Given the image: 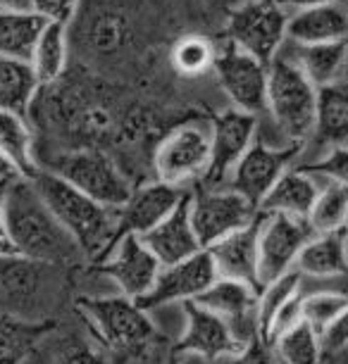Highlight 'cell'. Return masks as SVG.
Listing matches in <instances>:
<instances>
[{"label": "cell", "mask_w": 348, "mask_h": 364, "mask_svg": "<svg viewBox=\"0 0 348 364\" xmlns=\"http://www.w3.org/2000/svg\"><path fill=\"white\" fill-rule=\"evenodd\" d=\"M258 298H260V288L258 286L217 277L213 286L198 298V302L203 307H208L210 312H215L229 326L238 346L243 348L255 338H263Z\"/></svg>", "instance_id": "cell-14"}, {"label": "cell", "mask_w": 348, "mask_h": 364, "mask_svg": "<svg viewBox=\"0 0 348 364\" xmlns=\"http://www.w3.org/2000/svg\"><path fill=\"white\" fill-rule=\"evenodd\" d=\"M141 238L151 248L153 255L158 257L160 264H174L201 252L203 245L198 240L194 222H191L189 196L165 219H160L151 231L143 233Z\"/></svg>", "instance_id": "cell-21"}, {"label": "cell", "mask_w": 348, "mask_h": 364, "mask_svg": "<svg viewBox=\"0 0 348 364\" xmlns=\"http://www.w3.org/2000/svg\"><path fill=\"white\" fill-rule=\"evenodd\" d=\"M48 169L77 186L81 193L115 210H120L134 191L129 176L103 150H70V153L58 155Z\"/></svg>", "instance_id": "cell-6"}, {"label": "cell", "mask_w": 348, "mask_h": 364, "mask_svg": "<svg viewBox=\"0 0 348 364\" xmlns=\"http://www.w3.org/2000/svg\"><path fill=\"white\" fill-rule=\"evenodd\" d=\"M282 50L303 70L317 88L344 81L348 70V43H286Z\"/></svg>", "instance_id": "cell-25"}, {"label": "cell", "mask_w": 348, "mask_h": 364, "mask_svg": "<svg viewBox=\"0 0 348 364\" xmlns=\"http://www.w3.org/2000/svg\"><path fill=\"white\" fill-rule=\"evenodd\" d=\"M184 312V326L176 341L174 350L179 355L194 357L201 362H224L227 357L241 350L236 338L231 336L229 326L203 307L198 300H189L181 305Z\"/></svg>", "instance_id": "cell-16"}, {"label": "cell", "mask_w": 348, "mask_h": 364, "mask_svg": "<svg viewBox=\"0 0 348 364\" xmlns=\"http://www.w3.org/2000/svg\"><path fill=\"white\" fill-rule=\"evenodd\" d=\"M312 226L303 217L265 215L260 212L258 231V277L260 286L296 269L298 255L312 238Z\"/></svg>", "instance_id": "cell-11"}, {"label": "cell", "mask_w": 348, "mask_h": 364, "mask_svg": "<svg viewBox=\"0 0 348 364\" xmlns=\"http://www.w3.org/2000/svg\"><path fill=\"white\" fill-rule=\"evenodd\" d=\"M346 238H348V222H346Z\"/></svg>", "instance_id": "cell-46"}, {"label": "cell", "mask_w": 348, "mask_h": 364, "mask_svg": "<svg viewBox=\"0 0 348 364\" xmlns=\"http://www.w3.org/2000/svg\"><path fill=\"white\" fill-rule=\"evenodd\" d=\"M346 5H348V0H346Z\"/></svg>", "instance_id": "cell-47"}, {"label": "cell", "mask_w": 348, "mask_h": 364, "mask_svg": "<svg viewBox=\"0 0 348 364\" xmlns=\"http://www.w3.org/2000/svg\"><path fill=\"white\" fill-rule=\"evenodd\" d=\"M286 24L289 8L279 0H251L231 15L227 41L270 65L286 46Z\"/></svg>", "instance_id": "cell-8"}, {"label": "cell", "mask_w": 348, "mask_h": 364, "mask_svg": "<svg viewBox=\"0 0 348 364\" xmlns=\"http://www.w3.org/2000/svg\"><path fill=\"white\" fill-rule=\"evenodd\" d=\"M258 231H260V212L251 224L231 231L229 236L215 240L208 250L213 267L220 279H234L260 288L258 277Z\"/></svg>", "instance_id": "cell-19"}, {"label": "cell", "mask_w": 348, "mask_h": 364, "mask_svg": "<svg viewBox=\"0 0 348 364\" xmlns=\"http://www.w3.org/2000/svg\"><path fill=\"white\" fill-rule=\"evenodd\" d=\"M210 160H213L210 124L186 122V124L174 127L160 141L153 155L155 178L186 188V183L206 178Z\"/></svg>", "instance_id": "cell-7"}, {"label": "cell", "mask_w": 348, "mask_h": 364, "mask_svg": "<svg viewBox=\"0 0 348 364\" xmlns=\"http://www.w3.org/2000/svg\"><path fill=\"white\" fill-rule=\"evenodd\" d=\"M298 155H301V148L275 146V143H268L258 136L253 146L246 150V155L231 169L224 186L234 188L236 193L248 198L255 208H260L263 198L270 193L277 178L296 164Z\"/></svg>", "instance_id": "cell-12"}, {"label": "cell", "mask_w": 348, "mask_h": 364, "mask_svg": "<svg viewBox=\"0 0 348 364\" xmlns=\"http://www.w3.org/2000/svg\"><path fill=\"white\" fill-rule=\"evenodd\" d=\"M224 364H279L275 348L265 338H255L253 343L243 346L238 353L224 360Z\"/></svg>", "instance_id": "cell-39"}, {"label": "cell", "mask_w": 348, "mask_h": 364, "mask_svg": "<svg viewBox=\"0 0 348 364\" xmlns=\"http://www.w3.org/2000/svg\"><path fill=\"white\" fill-rule=\"evenodd\" d=\"M303 319L310 326H315L320 333L339 317L341 310L348 305V293L337 288H325V291H312L303 295Z\"/></svg>", "instance_id": "cell-35"}, {"label": "cell", "mask_w": 348, "mask_h": 364, "mask_svg": "<svg viewBox=\"0 0 348 364\" xmlns=\"http://www.w3.org/2000/svg\"><path fill=\"white\" fill-rule=\"evenodd\" d=\"M41 198L48 203L58 222L72 233L86 255L103 257L115 240L117 229V210L93 200L91 196L81 193L77 186L65 181L53 169L41 167L29 176Z\"/></svg>", "instance_id": "cell-2"}, {"label": "cell", "mask_w": 348, "mask_h": 364, "mask_svg": "<svg viewBox=\"0 0 348 364\" xmlns=\"http://www.w3.org/2000/svg\"><path fill=\"white\" fill-rule=\"evenodd\" d=\"M67 55H70V36L65 24H46L33 46L29 63L36 72L41 86L56 84L67 70Z\"/></svg>", "instance_id": "cell-30"}, {"label": "cell", "mask_w": 348, "mask_h": 364, "mask_svg": "<svg viewBox=\"0 0 348 364\" xmlns=\"http://www.w3.org/2000/svg\"><path fill=\"white\" fill-rule=\"evenodd\" d=\"M41 91V81L29 60L0 55V109L26 114Z\"/></svg>", "instance_id": "cell-26"}, {"label": "cell", "mask_w": 348, "mask_h": 364, "mask_svg": "<svg viewBox=\"0 0 348 364\" xmlns=\"http://www.w3.org/2000/svg\"><path fill=\"white\" fill-rule=\"evenodd\" d=\"M279 364H282V362H279Z\"/></svg>", "instance_id": "cell-48"}, {"label": "cell", "mask_w": 348, "mask_h": 364, "mask_svg": "<svg viewBox=\"0 0 348 364\" xmlns=\"http://www.w3.org/2000/svg\"><path fill=\"white\" fill-rule=\"evenodd\" d=\"M260 132V117L229 107L210 122V143H213V160L206 174V186H224L236 167V162L253 146Z\"/></svg>", "instance_id": "cell-15"}, {"label": "cell", "mask_w": 348, "mask_h": 364, "mask_svg": "<svg viewBox=\"0 0 348 364\" xmlns=\"http://www.w3.org/2000/svg\"><path fill=\"white\" fill-rule=\"evenodd\" d=\"M0 10H31V0H0Z\"/></svg>", "instance_id": "cell-44"}, {"label": "cell", "mask_w": 348, "mask_h": 364, "mask_svg": "<svg viewBox=\"0 0 348 364\" xmlns=\"http://www.w3.org/2000/svg\"><path fill=\"white\" fill-rule=\"evenodd\" d=\"M215 77L231 107L263 117L268 109V65L234 43H224L215 53Z\"/></svg>", "instance_id": "cell-9"}, {"label": "cell", "mask_w": 348, "mask_h": 364, "mask_svg": "<svg viewBox=\"0 0 348 364\" xmlns=\"http://www.w3.org/2000/svg\"><path fill=\"white\" fill-rule=\"evenodd\" d=\"M79 307L93 336L107 353L139 357L153 346L158 336V328L146 307L122 293L103 295V298H81Z\"/></svg>", "instance_id": "cell-4"}, {"label": "cell", "mask_w": 348, "mask_h": 364, "mask_svg": "<svg viewBox=\"0 0 348 364\" xmlns=\"http://www.w3.org/2000/svg\"><path fill=\"white\" fill-rule=\"evenodd\" d=\"M160 269L162 264L158 257L136 233H127L115 240L100 262V272L117 286V291L139 302L151 293Z\"/></svg>", "instance_id": "cell-13"}, {"label": "cell", "mask_w": 348, "mask_h": 364, "mask_svg": "<svg viewBox=\"0 0 348 364\" xmlns=\"http://www.w3.org/2000/svg\"><path fill=\"white\" fill-rule=\"evenodd\" d=\"M189 212L194 229L198 233V240H201L203 250H206L215 240L251 224L260 210L248 198L236 193L234 188L208 186L198 191L196 196L189 193Z\"/></svg>", "instance_id": "cell-10"}, {"label": "cell", "mask_w": 348, "mask_h": 364, "mask_svg": "<svg viewBox=\"0 0 348 364\" xmlns=\"http://www.w3.org/2000/svg\"><path fill=\"white\" fill-rule=\"evenodd\" d=\"M0 153L8 157L19 176H31L38 169L26 114L0 109Z\"/></svg>", "instance_id": "cell-29"}, {"label": "cell", "mask_w": 348, "mask_h": 364, "mask_svg": "<svg viewBox=\"0 0 348 364\" xmlns=\"http://www.w3.org/2000/svg\"><path fill=\"white\" fill-rule=\"evenodd\" d=\"M186 196H189L186 188L172 186V183L160 181V178H153V181L134 188L129 200L117 210L115 240L127 236V233L143 236V233L151 231L160 219H165Z\"/></svg>", "instance_id": "cell-18"}, {"label": "cell", "mask_w": 348, "mask_h": 364, "mask_svg": "<svg viewBox=\"0 0 348 364\" xmlns=\"http://www.w3.org/2000/svg\"><path fill=\"white\" fill-rule=\"evenodd\" d=\"M51 364H112L107 357V350L100 343L86 338H67L63 346H58V353L53 355Z\"/></svg>", "instance_id": "cell-36"}, {"label": "cell", "mask_w": 348, "mask_h": 364, "mask_svg": "<svg viewBox=\"0 0 348 364\" xmlns=\"http://www.w3.org/2000/svg\"><path fill=\"white\" fill-rule=\"evenodd\" d=\"M215 53H217V48L210 43L206 36L189 33V36H181L172 46L169 63H172V67L181 77H201V74L213 70Z\"/></svg>", "instance_id": "cell-33"}, {"label": "cell", "mask_w": 348, "mask_h": 364, "mask_svg": "<svg viewBox=\"0 0 348 364\" xmlns=\"http://www.w3.org/2000/svg\"><path fill=\"white\" fill-rule=\"evenodd\" d=\"M5 186L8 181H0V257L3 255H12L15 248H12V240H10V233H8V224H5Z\"/></svg>", "instance_id": "cell-41"}, {"label": "cell", "mask_w": 348, "mask_h": 364, "mask_svg": "<svg viewBox=\"0 0 348 364\" xmlns=\"http://www.w3.org/2000/svg\"><path fill=\"white\" fill-rule=\"evenodd\" d=\"M81 0H31V10L43 19L46 24H65L79 15Z\"/></svg>", "instance_id": "cell-38"}, {"label": "cell", "mask_w": 348, "mask_h": 364, "mask_svg": "<svg viewBox=\"0 0 348 364\" xmlns=\"http://www.w3.org/2000/svg\"><path fill=\"white\" fill-rule=\"evenodd\" d=\"M320 181L322 178L308 171L303 164H293L277 178L258 210L265 212V215H289L308 219L320 188H322Z\"/></svg>", "instance_id": "cell-23"}, {"label": "cell", "mask_w": 348, "mask_h": 364, "mask_svg": "<svg viewBox=\"0 0 348 364\" xmlns=\"http://www.w3.org/2000/svg\"><path fill=\"white\" fill-rule=\"evenodd\" d=\"M322 364H348V348L344 350V353H339V355L325 357V362H322Z\"/></svg>", "instance_id": "cell-45"}, {"label": "cell", "mask_w": 348, "mask_h": 364, "mask_svg": "<svg viewBox=\"0 0 348 364\" xmlns=\"http://www.w3.org/2000/svg\"><path fill=\"white\" fill-rule=\"evenodd\" d=\"M303 167L325 181H339L348 186V143L327 150L325 155L315 157L312 162H303Z\"/></svg>", "instance_id": "cell-37"}, {"label": "cell", "mask_w": 348, "mask_h": 364, "mask_svg": "<svg viewBox=\"0 0 348 364\" xmlns=\"http://www.w3.org/2000/svg\"><path fill=\"white\" fill-rule=\"evenodd\" d=\"M308 222L315 233L346 229L348 222V186L339 181H325L315 198Z\"/></svg>", "instance_id": "cell-32"}, {"label": "cell", "mask_w": 348, "mask_h": 364, "mask_svg": "<svg viewBox=\"0 0 348 364\" xmlns=\"http://www.w3.org/2000/svg\"><path fill=\"white\" fill-rule=\"evenodd\" d=\"M303 286V274L298 269H291L282 274V277L268 281L260 286V298H258V312H260V336L265 333V328L272 321V317L282 310V307L291 298H296L301 293Z\"/></svg>", "instance_id": "cell-34"}, {"label": "cell", "mask_w": 348, "mask_h": 364, "mask_svg": "<svg viewBox=\"0 0 348 364\" xmlns=\"http://www.w3.org/2000/svg\"><path fill=\"white\" fill-rule=\"evenodd\" d=\"M275 353L282 364H322L325 362V346L322 333L308 321H301L286 333L272 343Z\"/></svg>", "instance_id": "cell-31"}, {"label": "cell", "mask_w": 348, "mask_h": 364, "mask_svg": "<svg viewBox=\"0 0 348 364\" xmlns=\"http://www.w3.org/2000/svg\"><path fill=\"white\" fill-rule=\"evenodd\" d=\"M63 267L46 264L24 255L0 257V312L29 321H48L60 295L58 272Z\"/></svg>", "instance_id": "cell-5"}, {"label": "cell", "mask_w": 348, "mask_h": 364, "mask_svg": "<svg viewBox=\"0 0 348 364\" xmlns=\"http://www.w3.org/2000/svg\"><path fill=\"white\" fill-rule=\"evenodd\" d=\"M15 176H19L15 167L8 162V157H5L3 153H0V181H12Z\"/></svg>", "instance_id": "cell-43"}, {"label": "cell", "mask_w": 348, "mask_h": 364, "mask_svg": "<svg viewBox=\"0 0 348 364\" xmlns=\"http://www.w3.org/2000/svg\"><path fill=\"white\" fill-rule=\"evenodd\" d=\"M3 208L17 255L56 267H72L86 255L72 233L58 222L29 176H15L8 181Z\"/></svg>", "instance_id": "cell-1"}, {"label": "cell", "mask_w": 348, "mask_h": 364, "mask_svg": "<svg viewBox=\"0 0 348 364\" xmlns=\"http://www.w3.org/2000/svg\"><path fill=\"white\" fill-rule=\"evenodd\" d=\"M284 8L298 10V8H310V5H325V3H346V0H279Z\"/></svg>", "instance_id": "cell-42"}, {"label": "cell", "mask_w": 348, "mask_h": 364, "mask_svg": "<svg viewBox=\"0 0 348 364\" xmlns=\"http://www.w3.org/2000/svg\"><path fill=\"white\" fill-rule=\"evenodd\" d=\"M286 43H348V5L325 3L289 10Z\"/></svg>", "instance_id": "cell-20"}, {"label": "cell", "mask_w": 348, "mask_h": 364, "mask_svg": "<svg viewBox=\"0 0 348 364\" xmlns=\"http://www.w3.org/2000/svg\"><path fill=\"white\" fill-rule=\"evenodd\" d=\"M308 143L315 150V157L348 143V81H337V84L317 88L315 124H312ZM315 157H310L308 162Z\"/></svg>", "instance_id": "cell-22"}, {"label": "cell", "mask_w": 348, "mask_h": 364, "mask_svg": "<svg viewBox=\"0 0 348 364\" xmlns=\"http://www.w3.org/2000/svg\"><path fill=\"white\" fill-rule=\"evenodd\" d=\"M317 86L305 77L284 50L268 65V117L279 146L301 148L308 143L315 124Z\"/></svg>", "instance_id": "cell-3"}, {"label": "cell", "mask_w": 348, "mask_h": 364, "mask_svg": "<svg viewBox=\"0 0 348 364\" xmlns=\"http://www.w3.org/2000/svg\"><path fill=\"white\" fill-rule=\"evenodd\" d=\"M296 269L303 279L329 281L348 277V238L346 229L312 233L305 248L298 255Z\"/></svg>", "instance_id": "cell-24"}, {"label": "cell", "mask_w": 348, "mask_h": 364, "mask_svg": "<svg viewBox=\"0 0 348 364\" xmlns=\"http://www.w3.org/2000/svg\"><path fill=\"white\" fill-rule=\"evenodd\" d=\"M51 328V321H29L0 312V364H26Z\"/></svg>", "instance_id": "cell-27"}, {"label": "cell", "mask_w": 348, "mask_h": 364, "mask_svg": "<svg viewBox=\"0 0 348 364\" xmlns=\"http://www.w3.org/2000/svg\"><path fill=\"white\" fill-rule=\"evenodd\" d=\"M217 272L213 267L208 250H201L181 262L162 264V269L155 279L151 293L141 300V305L148 312L167 305H184L189 300H198L203 293L213 286Z\"/></svg>", "instance_id": "cell-17"}, {"label": "cell", "mask_w": 348, "mask_h": 364, "mask_svg": "<svg viewBox=\"0 0 348 364\" xmlns=\"http://www.w3.org/2000/svg\"><path fill=\"white\" fill-rule=\"evenodd\" d=\"M43 26L33 10H0V55L29 60Z\"/></svg>", "instance_id": "cell-28"}, {"label": "cell", "mask_w": 348, "mask_h": 364, "mask_svg": "<svg viewBox=\"0 0 348 364\" xmlns=\"http://www.w3.org/2000/svg\"><path fill=\"white\" fill-rule=\"evenodd\" d=\"M322 346H325V357L339 355L348 348V305L322 331Z\"/></svg>", "instance_id": "cell-40"}]
</instances>
